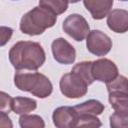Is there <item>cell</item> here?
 I'll return each mask as SVG.
<instances>
[{
	"mask_svg": "<svg viewBox=\"0 0 128 128\" xmlns=\"http://www.w3.org/2000/svg\"><path fill=\"white\" fill-rule=\"evenodd\" d=\"M19 125L22 128H44L45 123L38 115L22 114L19 118Z\"/></svg>",
	"mask_w": 128,
	"mask_h": 128,
	"instance_id": "obj_18",
	"label": "cell"
},
{
	"mask_svg": "<svg viewBox=\"0 0 128 128\" xmlns=\"http://www.w3.org/2000/svg\"><path fill=\"white\" fill-rule=\"evenodd\" d=\"M0 126L3 128H7V127H12V123L10 121V118L8 117L7 113L0 111Z\"/></svg>",
	"mask_w": 128,
	"mask_h": 128,
	"instance_id": "obj_23",
	"label": "cell"
},
{
	"mask_svg": "<svg viewBox=\"0 0 128 128\" xmlns=\"http://www.w3.org/2000/svg\"><path fill=\"white\" fill-rule=\"evenodd\" d=\"M110 126L112 128H127L128 114H119L115 112L110 116Z\"/></svg>",
	"mask_w": 128,
	"mask_h": 128,
	"instance_id": "obj_20",
	"label": "cell"
},
{
	"mask_svg": "<svg viewBox=\"0 0 128 128\" xmlns=\"http://www.w3.org/2000/svg\"><path fill=\"white\" fill-rule=\"evenodd\" d=\"M51 49L54 59L64 65L72 64L76 58V51L74 47L64 38H57L51 44Z\"/></svg>",
	"mask_w": 128,
	"mask_h": 128,
	"instance_id": "obj_8",
	"label": "cell"
},
{
	"mask_svg": "<svg viewBox=\"0 0 128 128\" xmlns=\"http://www.w3.org/2000/svg\"><path fill=\"white\" fill-rule=\"evenodd\" d=\"M102 124L96 115H79L77 127H100Z\"/></svg>",
	"mask_w": 128,
	"mask_h": 128,
	"instance_id": "obj_19",
	"label": "cell"
},
{
	"mask_svg": "<svg viewBox=\"0 0 128 128\" xmlns=\"http://www.w3.org/2000/svg\"><path fill=\"white\" fill-rule=\"evenodd\" d=\"M68 0H39V6L44 7L56 15L64 13L68 8Z\"/></svg>",
	"mask_w": 128,
	"mask_h": 128,
	"instance_id": "obj_15",
	"label": "cell"
},
{
	"mask_svg": "<svg viewBox=\"0 0 128 128\" xmlns=\"http://www.w3.org/2000/svg\"><path fill=\"white\" fill-rule=\"evenodd\" d=\"M57 15L50 10L38 6L27 12L20 21V30L27 35L35 36L42 34L46 29L55 25Z\"/></svg>",
	"mask_w": 128,
	"mask_h": 128,
	"instance_id": "obj_2",
	"label": "cell"
},
{
	"mask_svg": "<svg viewBox=\"0 0 128 128\" xmlns=\"http://www.w3.org/2000/svg\"><path fill=\"white\" fill-rule=\"evenodd\" d=\"M60 91L67 98L76 99L83 97L87 93L88 84L87 82L76 72L71 71L70 73L64 74L60 79Z\"/></svg>",
	"mask_w": 128,
	"mask_h": 128,
	"instance_id": "obj_4",
	"label": "cell"
},
{
	"mask_svg": "<svg viewBox=\"0 0 128 128\" xmlns=\"http://www.w3.org/2000/svg\"><path fill=\"white\" fill-rule=\"evenodd\" d=\"M85 8L96 20L107 16L113 6V0H83Z\"/></svg>",
	"mask_w": 128,
	"mask_h": 128,
	"instance_id": "obj_11",
	"label": "cell"
},
{
	"mask_svg": "<svg viewBox=\"0 0 128 128\" xmlns=\"http://www.w3.org/2000/svg\"><path fill=\"white\" fill-rule=\"evenodd\" d=\"M37 107V102L28 97H15L12 98V111L16 114H27Z\"/></svg>",
	"mask_w": 128,
	"mask_h": 128,
	"instance_id": "obj_12",
	"label": "cell"
},
{
	"mask_svg": "<svg viewBox=\"0 0 128 128\" xmlns=\"http://www.w3.org/2000/svg\"><path fill=\"white\" fill-rule=\"evenodd\" d=\"M91 71L94 80L104 83H108L118 76V68L116 64L106 58L93 61Z\"/></svg>",
	"mask_w": 128,
	"mask_h": 128,
	"instance_id": "obj_7",
	"label": "cell"
},
{
	"mask_svg": "<svg viewBox=\"0 0 128 128\" xmlns=\"http://www.w3.org/2000/svg\"><path fill=\"white\" fill-rule=\"evenodd\" d=\"M44 49L37 42L19 41L9 51V60L16 70H37L45 62Z\"/></svg>",
	"mask_w": 128,
	"mask_h": 128,
	"instance_id": "obj_1",
	"label": "cell"
},
{
	"mask_svg": "<svg viewBox=\"0 0 128 128\" xmlns=\"http://www.w3.org/2000/svg\"><path fill=\"white\" fill-rule=\"evenodd\" d=\"M108 93H126L128 94V79L125 76L118 75L110 82L106 83Z\"/></svg>",
	"mask_w": 128,
	"mask_h": 128,
	"instance_id": "obj_16",
	"label": "cell"
},
{
	"mask_svg": "<svg viewBox=\"0 0 128 128\" xmlns=\"http://www.w3.org/2000/svg\"><path fill=\"white\" fill-rule=\"evenodd\" d=\"M109 103L116 113L128 114V94L126 93H109Z\"/></svg>",
	"mask_w": 128,
	"mask_h": 128,
	"instance_id": "obj_14",
	"label": "cell"
},
{
	"mask_svg": "<svg viewBox=\"0 0 128 128\" xmlns=\"http://www.w3.org/2000/svg\"><path fill=\"white\" fill-rule=\"evenodd\" d=\"M53 123L58 128L77 127L79 115L74 107L61 106L54 110L52 115Z\"/></svg>",
	"mask_w": 128,
	"mask_h": 128,
	"instance_id": "obj_9",
	"label": "cell"
},
{
	"mask_svg": "<svg viewBox=\"0 0 128 128\" xmlns=\"http://www.w3.org/2000/svg\"><path fill=\"white\" fill-rule=\"evenodd\" d=\"M91 67H92V62L91 61H83V62H79L78 64H76L72 71L76 72L77 74H79L86 82L88 85L92 84L94 82V78L92 76V71H91Z\"/></svg>",
	"mask_w": 128,
	"mask_h": 128,
	"instance_id": "obj_17",
	"label": "cell"
},
{
	"mask_svg": "<svg viewBox=\"0 0 128 128\" xmlns=\"http://www.w3.org/2000/svg\"><path fill=\"white\" fill-rule=\"evenodd\" d=\"M80 0H68V2L69 3H77V2H79Z\"/></svg>",
	"mask_w": 128,
	"mask_h": 128,
	"instance_id": "obj_24",
	"label": "cell"
},
{
	"mask_svg": "<svg viewBox=\"0 0 128 128\" xmlns=\"http://www.w3.org/2000/svg\"><path fill=\"white\" fill-rule=\"evenodd\" d=\"M15 86L21 90L30 92L32 95L44 99L51 95L53 86L50 80L38 72H21L18 70L14 75Z\"/></svg>",
	"mask_w": 128,
	"mask_h": 128,
	"instance_id": "obj_3",
	"label": "cell"
},
{
	"mask_svg": "<svg viewBox=\"0 0 128 128\" xmlns=\"http://www.w3.org/2000/svg\"><path fill=\"white\" fill-rule=\"evenodd\" d=\"M13 33V30L9 27H1V46H4L6 42L11 38Z\"/></svg>",
	"mask_w": 128,
	"mask_h": 128,
	"instance_id": "obj_22",
	"label": "cell"
},
{
	"mask_svg": "<svg viewBox=\"0 0 128 128\" xmlns=\"http://www.w3.org/2000/svg\"><path fill=\"white\" fill-rule=\"evenodd\" d=\"M63 31L76 41L84 40L90 32L86 19L79 14L69 15L63 22Z\"/></svg>",
	"mask_w": 128,
	"mask_h": 128,
	"instance_id": "obj_5",
	"label": "cell"
},
{
	"mask_svg": "<svg viewBox=\"0 0 128 128\" xmlns=\"http://www.w3.org/2000/svg\"><path fill=\"white\" fill-rule=\"evenodd\" d=\"M74 109L77 111L78 115H100L104 111V105L98 100H88L81 104L74 106Z\"/></svg>",
	"mask_w": 128,
	"mask_h": 128,
	"instance_id": "obj_13",
	"label": "cell"
},
{
	"mask_svg": "<svg viewBox=\"0 0 128 128\" xmlns=\"http://www.w3.org/2000/svg\"><path fill=\"white\" fill-rule=\"evenodd\" d=\"M120 1H128V0H120Z\"/></svg>",
	"mask_w": 128,
	"mask_h": 128,
	"instance_id": "obj_25",
	"label": "cell"
},
{
	"mask_svg": "<svg viewBox=\"0 0 128 128\" xmlns=\"http://www.w3.org/2000/svg\"><path fill=\"white\" fill-rule=\"evenodd\" d=\"M86 46L90 53L96 56H105L112 48V40L100 30H92L87 35Z\"/></svg>",
	"mask_w": 128,
	"mask_h": 128,
	"instance_id": "obj_6",
	"label": "cell"
},
{
	"mask_svg": "<svg viewBox=\"0 0 128 128\" xmlns=\"http://www.w3.org/2000/svg\"><path fill=\"white\" fill-rule=\"evenodd\" d=\"M12 110V98L5 92L0 93V111L9 113Z\"/></svg>",
	"mask_w": 128,
	"mask_h": 128,
	"instance_id": "obj_21",
	"label": "cell"
},
{
	"mask_svg": "<svg viewBox=\"0 0 128 128\" xmlns=\"http://www.w3.org/2000/svg\"><path fill=\"white\" fill-rule=\"evenodd\" d=\"M107 25L110 30L116 33L128 31V11L124 9H114L107 15Z\"/></svg>",
	"mask_w": 128,
	"mask_h": 128,
	"instance_id": "obj_10",
	"label": "cell"
}]
</instances>
